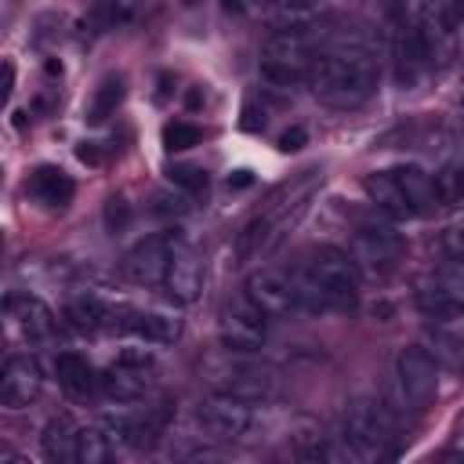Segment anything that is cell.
Here are the masks:
<instances>
[{
    "label": "cell",
    "instance_id": "28",
    "mask_svg": "<svg viewBox=\"0 0 464 464\" xmlns=\"http://www.w3.org/2000/svg\"><path fill=\"white\" fill-rule=\"evenodd\" d=\"M112 457V435L102 428H80L76 442V464H105Z\"/></svg>",
    "mask_w": 464,
    "mask_h": 464
},
{
    "label": "cell",
    "instance_id": "1",
    "mask_svg": "<svg viewBox=\"0 0 464 464\" xmlns=\"http://www.w3.org/2000/svg\"><path fill=\"white\" fill-rule=\"evenodd\" d=\"M319 185V170H301L297 178L283 181L268 192V199L257 207V214L239 228L236 236V257L239 261H265L279 243L290 236L297 218L308 210V199Z\"/></svg>",
    "mask_w": 464,
    "mask_h": 464
},
{
    "label": "cell",
    "instance_id": "20",
    "mask_svg": "<svg viewBox=\"0 0 464 464\" xmlns=\"http://www.w3.org/2000/svg\"><path fill=\"white\" fill-rule=\"evenodd\" d=\"M362 188H366V196H370V203H373V210H377V214H384V218H392V221L417 218V214H413V207H410V199H406V192H402V185L392 178V170L366 174Z\"/></svg>",
    "mask_w": 464,
    "mask_h": 464
},
{
    "label": "cell",
    "instance_id": "10",
    "mask_svg": "<svg viewBox=\"0 0 464 464\" xmlns=\"http://www.w3.org/2000/svg\"><path fill=\"white\" fill-rule=\"evenodd\" d=\"M413 29H417V47L428 69H446L457 58V25L450 22L446 4H435V0L424 4Z\"/></svg>",
    "mask_w": 464,
    "mask_h": 464
},
{
    "label": "cell",
    "instance_id": "3",
    "mask_svg": "<svg viewBox=\"0 0 464 464\" xmlns=\"http://www.w3.org/2000/svg\"><path fill=\"white\" fill-rule=\"evenodd\" d=\"M312 94L330 109H359L377 91V62L366 47H334L319 51L308 69Z\"/></svg>",
    "mask_w": 464,
    "mask_h": 464
},
{
    "label": "cell",
    "instance_id": "31",
    "mask_svg": "<svg viewBox=\"0 0 464 464\" xmlns=\"http://www.w3.org/2000/svg\"><path fill=\"white\" fill-rule=\"evenodd\" d=\"M199 127H192V123H167L163 127V145H167V152H185V149H192V145H199Z\"/></svg>",
    "mask_w": 464,
    "mask_h": 464
},
{
    "label": "cell",
    "instance_id": "7",
    "mask_svg": "<svg viewBox=\"0 0 464 464\" xmlns=\"http://www.w3.org/2000/svg\"><path fill=\"white\" fill-rule=\"evenodd\" d=\"M406 254V239H402V232L395 228V221L392 218H384V214H370V218H359V225H355V265H362V268H370L373 276H384V272H392L395 265H399V257Z\"/></svg>",
    "mask_w": 464,
    "mask_h": 464
},
{
    "label": "cell",
    "instance_id": "11",
    "mask_svg": "<svg viewBox=\"0 0 464 464\" xmlns=\"http://www.w3.org/2000/svg\"><path fill=\"white\" fill-rule=\"evenodd\" d=\"M243 294L268 315V319H286L290 312H301V301H297V286H294V276L290 272H279V268H254L243 283Z\"/></svg>",
    "mask_w": 464,
    "mask_h": 464
},
{
    "label": "cell",
    "instance_id": "21",
    "mask_svg": "<svg viewBox=\"0 0 464 464\" xmlns=\"http://www.w3.org/2000/svg\"><path fill=\"white\" fill-rule=\"evenodd\" d=\"M265 18L272 29H297V33H315L323 22V0H268Z\"/></svg>",
    "mask_w": 464,
    "mask_h": 464
},
{
    "label": "cell",
    "instance_id": "33",
    "mask_svg": "<svg viewBox=\"0 0 464 464\" xmlns=\"http://www.w3.org/2000/svg\"><path fill=\"white\" fill-rule=\"evenodd\" d=\"M439 188H442V203L446 207H464V167H453L439 178Z\"/></svg>",
    "mask_w": 464,
    "mask_h": 464
},
{
    "label": "cell",
    "instance_id": "32",
    "mask_svg": "<svg viewBox=\"0 0 464 464\" xmlns=\"http://www.w3.org/2000/svg\"><path fill=\"white\" fill-rule=\"evenodd\" d=\"M167 178H170V185H178V188H185V192L207 188V170H203V167H192V163H170V167H167Z\"/></svg>",
    "mask_w": 464,
    "mask_h": 464
},
{
    "label": "cell",
    "instance_id": "13",
    "mask_svg": "<svg viewBox=\"0 0 464 464\" xmlns=\"http://www.w3.org/2000/svg\"><path fill=\"white\" fill-rule=\"evenodd\" d=\"M254 402H243V399H232V395H221L214 392L207 402H199L196 410V424L218 439V442H232V439H243L250 428H254Z\"/></svg>",
    "mask_w": 464,
    "mask_h": 464
},
{
    "label": "cell",
    "instance_id": "23",
    "mask_svg": "<svg viewBox=\"0 0 464 464\" xmlns=\"http://www.w3.org/2000/svg\"><path fill=\"white\" fill-rule=\"evenodd\" d=\"M76 442H80V428L58 413L44 424V435H40V446H44V457L54 460V464H72L76 460Z\"/></svg>",
    "mask_w": 464,
    "mask_h": 464
},
{
    "label": "cell",
    "instance_id": "27",
    "mask_svg": "<svg viewBox=\"0 0 464 464\" xmlns=\"http://www.w3.org/2000/svg\"><path fill=\"white\" fill-rule=\"evenodd\" d=\"M123 102V80L120 76H105L98 87H94V98L87 105V120L91 123H105Z\"/></svg>",
    "mask_w": 464,
    "mask_h": 464
},
{
    "label": "cell",
    "instance_id": "2",
    "mask_svg": "<svg viewBox=\"0 0 464 464\" xmlns=\"http://www.w3.org/2000/svg\"><path fill=\"white\" fill-rule=\"evenodd\" d=\"M304 312H348L359 301V265L341 246H315L290 272Z\"/></svg>",
    "mask_w": 464,
    "mask_h": 464
},
{
    "label": "cell",
    "instance_id": "9",
    "mask_svg": "<svg viewBox=\"0 0 464 464\" xmlns=\"http://www.w3.org/2000/svg\"><path fill=\"white\" fill-rule=\"evenodd\" d=\"M152 370H156V359L145 348H127V352H120L116 362H109L98 373V392L116 402H134L149 392Z\"/></svg>",
    "mask_w": 464,
    "mask_h": 464
},
{
    "label": "cell",
    "instance_id": "6",
    "mask_svg": "<svg viewBox=\"0 0 464 464\" xmlns=\"http://www.w3.org/2000/svg\"><path fill=\"white\" fill-rule=\"evenodd\" d=\"M315 33H297V29H276L261 44V80L272 87H294L308 80V69L315 62Z\"/></svg>",
    "mask_w": 464,
    "mask_h": 464
},
{
    "label": "cell",
    "instance_id": "18",
    "mask_svg": "<svg viewBox=\"0 0 464 464\" xmlns=\"http://www.w3.org/2000/svg\"><path fill=\"white\" fill-rule=\"evenodd\" d=\"M160 428H163V413H156V410H145V413H109L105 417V431L112 435V442H123V446H134V450L152 446Z\"/></svg>",
    "mask_w": 464,
    "mask_h": 464
},
{
    "label": "cell",
    "instance_id": "26",
    "mask_svg": "<svg viewBox=\"0 0 464 464\" xmlns=\"http://www.w3.org/2000/svg\"><path fill=\"white\" fill-rule=\"evenodd\" d=\"M417 308L428 315V319H435V323H450V319H457L460 315V308L453 304V297L428 276L420 286H417Z\"/></svg>",
    "mask_w": 464,
    "mask_h": 464
},
{
    "label": "cell",
    "instance_id": "15",
    "mask_svg": "<svg viewBox=\"0 0 464 464\" xmlns=\"http://www.w3.org/2000/svg\"><path fill=\"white\" fill-rule=\"evenodd\" d=\"M44 392V370L33 355H7L4 370H0V402L7 410H25L29 402H36Z\"/></svg>",
    "mask_w": 464,
    "mask_h": 464
},
{
    "label": "cell",
    "instance_id": "17",
    "mask_svg": "<svg viewBox=\"0 0 464 464\" xmlns=\"http://www.w3.org/2000/svg\"><path fill=\"white\" fill-rule=\"evenodd\" d=\"M392 178L402 185V192H406V199H410V207H413L417 218H431L439 207H446V203H442L439 178H431L428 170L402 163V167H392Z\"/></svg>",
    "mask_w": 464,
    "mask_h": 464
},
{
    "label": "cell",
    "instance_id": "12",
    "mask_svg": "<svg viewBox=\"0 0 464 464\" xmlns=\"http://www.w3.org/2000/svg\"><path fill=\"white\" fill-rule=\"evenodd\" d=\"M221 344L225 348H236V352H257L265 344V334H268V315L243 294L236 301H228L221 308Z\"/></svg>",
    "mask_w": 464,
    "mask_h": 464
},
{
    "label": "cell",
    "instance_id": "36",
    "mask_svg": "<svg viewBox=\"0 0 464 464\" xmlns=\"http://www.w3.org/2000/svg\"><path fill=\"white\" fill-rule=\"evenodd\" d=\"M446 14H450V22L460 29V25H464V0H446Z\"/></svg>",
    "mask_w": 464,
    "mask_h": 464
},
{
    "label": "cell",
    "instance_id": "25",
    "mask_svg": "<svg viewBox=\"0 0 464 464\" xmlns=\"http://www.w3.org/2000/svg\"><path fill=\"white\" fill-rule=\"evenodd\" d=\"M29 192L47 207H65L72 199V178L62 167H36L29 174Z\"/></svg>",
    "mask_w": 464,
    "mask_h": 464
},
{
    "label": "cell",
    "instance_id": "37",
    "mask_svg": "<svg viewBox=\"0 0 464 464\" xmlns=\"http://www.w3.org/2000/svg\"><path fill=\"white\" fill-rule=\"evenodd\" d=\"M446 243H450V250H453V257H464V225H460V228H453Z\"/></svg>",
    "mask_w": 464,
    "mask_h": 464
},
{
    "label": "cell",
    "instance_id": "24",
    "mask_svg": "<svg viewBox=\"0 0 464 464\" xmlns=\"http://www.w3.org/2000/svg\"><path fill=\"white\" fill-rule=\"evenodd\" d=\"M54 377H58V384H62L69 395H76V399L98 392V370H94L83 355H76V352H62V355L54 359Z\"/></svg>",
    "mask_w": 464,
    "mask_h": 464
},
{
    "label": "cell",
    "instance_id": "16",
    "mask_svg": "<svg viewBox=\"0 0 464 464\" xmlns=\"http://www.w3.org/2000/svg\"><path fill=\"white\" fill-rule=\"evenodd\" d=\"M170 246H174V236H149V239L134 243L123 257V276L138 286H163Z\"/></svg>",
    "mask_w": 464,
    "mask_h": 464
},
{
    "label": "cell",
    "instance_id": "34",
    "mask_svg": "<svg viewBox=\"0 0 464 464\" xmlns=\"http://www.w3.org/2000/svg\"><path fill=\"white\" fill-rule=\"evenodd\" d=\"M127 218H130L127 203H123V199H109V207H105V225H109L112 232H120V228L127 225Z\"/></svg>",
    "mask_w": 464,
    "mask_h": 464
},
{
    "label": "cell",
    "instance_id": "19",
    "mask_svg": "<svg viewBox=\"0 0 464 464\" xmlns=\"http://www.w3.org/2000/svg\"><path fill=\"white\" fill-rule=\"evenodd\" d=\"M7 315L22 326V334L29 341H51L58 323H54V312L40 301V297H29V294H11L7 297Z\"/></svg>",
    "mask_w": 464,
    "mask_h": 464
},
{
    "label": "cell",
    "instance_id": "29",
    "mask_svg": "<svg viewBox=\"0 0 464 464\" xmlns=\"http://www.w3.org/2000/svg\"><path fill=\"white\" fill-rule=\"evenodd\" d=\"M431 279L453 297V304H457L460 315H464V257H450V261H442V265L431 272Z\"/></svg>",
    "mask_w": 464,
    "mask_h": 464
},
{
    "label": "cell",
    "instance_id": "5",
    "mask_svg": "<svg viewBox=\"0 0 464 464\" xmlns=\"http://www.w3.org/2000/svg\"><path fill=\"white\" fill-rule=\"evenodd\" d=\"M341 442L348 460H381L395 453V417L381 399H355L344 413Z\"/></svg>",
    "mask_w": 464,
    "mask_h": 464
},
{
    "label": "cell",
    "instance_id": "14",
    "mask_svg": "<svg viewBox=\"0 0 464 464\" xmlns=\"http://www.w3.org/2000/svg\"><path fill=\"white\" fill-rule=\"evenodd\" d=\"M163 290L167 297L188 304L199 297L203 290V257L192 243H185L181 236H174V246H170V261H167V276H163Z\"/></svg>",
    "mask_w": 464,
    "mask_h": 464
},
{
    "label": "cell",
    "instance_id": "22",
    "mask_svg": "<svg viewBox=\"0 0 464 464\" xmlns=\"http://www.w3.org/2000/svg\"><path fill=\"white\" fill-rule=\"evenodd\" d=\"M127 334H138L141 341H152V344H170V341H178L181 323L167 312H156V308H130L127 312Z\"/></svg>",
    "mask_w": 464,
    "mask_h": 464
},
{
    "label": "cell",
    "instance_id": "30",
    "mask_svg": "<svg viewBox=\"0 0 464 464\" xmlns=\"http://www.w3.org/2000/svg\"><path fill=\"white\" fill-rule=\"evenodd\" d=\"M428 352L435 355V362L442 359V362H450V366H457L460 359H464V344L453 337V334H446V330H428Z\"/></svg>",
    "mask_w": 464,
    "mask_h": 464
},
{
    "label": "cell",
    "instance_id": "8",
    "mask_svg": "<svg viewBox=\"0 0 464 464\" xmlns=\"http://www.w3.org/2000/svg\"><path fill=\"white\" fill-rule=\"evenodd\" d=\"M395 388H399V399L402 406L410 410H428L439 395V362L428 348L420 344H410L395 355Z\"/></svg>",
    "mask_w": 464,
    "mask_h": 464
},
{
    "label": "cell",
    "instance_id": "4",
    "mask_svg": "<svg viewBox=\"0 0 464 464\" xmlns=\"http://www.w3.org/2000/svg\"><path fill=\"white\" fill-rule=\"evenodd\" d=\"M203 381L210 384V392H221L243 402H265L279 388V377L272 366H265L254 352H236L225 344L218 355L203 362Z\"/></svg>",
    "mask_w": 464,
    "mask_h": 464
},
{
    "label": "cell",
    "instance_id": "35",
    "mask_svg": "<svg viewBox=\"0 0 464 464\" xmlns=\"http://www.w3.org/2000/svg\"><path fill=\"white\" fill-rule=\"evenodd\" d=\"M304 138H308V134H304V127H294V130H286V134L279 138V149H283V152H294V149H301V145H304Z\"/></svg>",
    "mask_w": 464,
    "mask_h": 464
}]
</instances>
